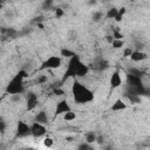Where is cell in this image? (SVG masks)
<instances>
[{"mask_svg":"<svg viewBox=\"0 0 150 150\" xmlns=\"http://www.w3.org/2000/svg\"><path fill=\"white\" fill-rule=\"evenodd\" d=\"M71 94L74 101L79 104H86L94 101V93L77 80H75L71 86Z\"/></svg>","mask_w":150,"mask_h":150,"instance_id":"cell-1","label":"cell"},{"mask_svg":"<svg viewBox=\"0 0 150 150\" xmlns=\"http://www.w3.org/2000/svg\"><path fill=\"white\" fill-rule=\"evenodd\" d=\"M26 77H27V71L25 69L19 70L8 82L6 87V93L9 95H21L22 93H25L23 81Z\"/></svg>","mask_w":150,"mask_h":150,"instance_id":"cell-2","label":"cell"},{"mask_svg":"<svg viewBox=\"0 0 150 150\" xmlns=\"http://www.w3.org/2000/svg\"><path fill=\"white\" fill-rule=\"evenodd\" d=\"M81 62L82 61L77 55H75L71 59H69L68 66H67V69H66V73H64V76H63L62 81H66L69 77H76V71H77V68L81 64Z\"/></svg>","mask_w":150,"mask_h":150,"instance_id":"cell-3","label":"cell"},{"mask_svg":"<svg viewBox=\"0 0 150 150\" xmlns=\"http://www.w3.org/2000/svg\"><path fill=\"white\" fill-rule=\"evenodd\" d=\"M62 64V57L61 56H56V55H52L49 56L47 60H45L40 67V70H45V69H57L60 68Z\"/></svg>","mask_w":150,"mask_h":150,"instance_id":"cell-4","label":"cell"},{"mask_svg":"<svg viewBox=\"0 0 150 150\" xmlns=\"http://www.w3.org/2000/svg\"><path fill=\"white\" fill-rule=\"evenodd\" d=\"M30 130H32V136L34 138H40V137H45L47 134V128L43 124H40L38 122H34L30 124Z\"/></svg>","mask_w":150,"mask_h":150,"instance_id":"cell-5","label":"cell"},{"mask_svg":"<svg viewBox=\"0 0 150 150\" xmlns=\"http://www.w3.org/2000/svg\"><path fill=\"white\" fill-rule=\"evenodd\" d=\"M25 97H26V109L28 111L34 110L38 107V103H39L38 95L35 93H33V91H27Z\"/></svg>","mask_w":150,"mask_h":150,"instance_id":"cell-6","label":"cell"},{"mask_svg":"<svg viewBox=\"0 0 150 150\" xmlns=\"http://www.w3.org/2000/svg\"><path fill=\"white\" fill-rule=\"evenodd\" d=\"M29 135H32L30 125H28L23 121H19L18 122V127H16V137L23 138V137H27Z\"/></svg>","mask_w":150,"mask_h":150,"instance_id":"cell-7","label":"cell"},{"mask_svg":"<svg viewBox=\"0 0 150 150\" xmlns=\"http://www.w3.org/2000/svg\"><path fill=\"white\" fill-rule=\"evenodd\" d=\"M122 82H123V81H122L121 71H120L118 69L114 70V71H112V74L110 75V81H109L111 89H116V88L121 87V86H122Z\"/></svg>","mask_w":150,"mask_h":150,"instance_id":"cell-8","label":"cell"},{"mask_svg":"<svg viewBox=\"0 0 150 150\" xmlns=\"http://www.w3.org/2000/svg\"><path fill=\"white\" fill-rule=\"evenodd\" d=\"M71 108L69 105V103L66 101V100H61L56 103V107H55V115H64L66 112L70 111Z\"/></svg>","mask_w":150,"mask_h":150,"instance_id":"cell-9","label":"cell"},{"mask_svg":"<svg viewBox=\"0 0 150 150\" xmlns=\"http://www.w3.org/2000/svg\"><path fill=\"white\" fill-rule=\"evenodd\" d=\"M34 122H38V123L43 124V125L48 124V123H49V117H48L47 111H45V110H40V111H38V112L35 114Z\"/></svg>","mask_w":150,"mask_h":150,"instance_id":"cell-10","label":"cell"},{"mask_svg":"<svg viewBox=\"0 0 150 150\" xmlns=\"http://www.w3.org/2000/svg\"><path fill=\"white\" fill-rule=\"evenodd\" d=\"M93 68H94L95 70H97V71H102V70H104V69L108 68V62H107V60L103 59V57H97V59L94 60Z\"/></svg>","mask_w":150,"mask_h":150,"instance_id":"cell-11","label":"cell"},{"mask_svg":"<svg viewBox=\"0 0 150 150\" xmlns=\"http://www.w3.org/2000/svg\"><path fill=\"white\" fill-rule=\"evenodd\" d=\"M130 59L134 62H142V61L148 59V54L144 53L143 50H134V53L131 54Z\"/></svg>","mask_w":150,"mask_h":150,"instance_id":"cell-12","label":"cell"},{"mask_svg":"<svg viewBox=\"0 0 150 150\" xmlns=\"http://www.w3.org/2000/svg\"><path fill=\"white\" fill-rule=\"evenodd\" d=\"M127 108H128L127 103H125L123 100L117 98V100L111 104L110 110H111V111H123V110H125Z\"/></svg>","mask_w":150,"mask_h":150,"instance_id":"cell-13","label":"cell"},{"mask_svg":"<svg viewBox=\"0 0 150 150\" xmlns=\"http://www.w3.org/2000/svg\"><path fill=\"white\" fill-rule=\"evenodd\" d=\"M88 73H89V67L87 64H84L83 62H81V64L79 66L77 71H76V77H84L86 75H88Z\"/></svg>","mask_w":150,"mask_h":150,"instance_id":"cell-14","label":"cell"},{"mask_svg":"<svg viewBox=\"0 0 150 150\" xmlns=\"http://www.w3.org/2000/svg\"><path fill=\"white\" fill-rule=\"evenodd\" d=\"M96 137H97V135L94 131H88L84 135V139H86L84 142H87L88 144H94V143H96Z\"/></svg>","mask_w":150,"mask_h":150,"instance_id":"cell-15","label":"cell"},{"mask_svg":"<svg viewBox=\"0 0 150 150\" xmlns=\"http://www.w3.org/2000/svg\"><path fill=\"white\" fill-rule=\"evenodd\" d=\"M125 97H127L131 103H135V104L141 103V101H142V97H141V96L135 95V94H131V93H129V91L125 93Z\"/></svg>","mask_w":150,"mask_h":150,"instance_id":"cell-16","label":"cell"},{"mask_svg":"<svg viewBox=\"0 0 150 150\" xmlns=\"http://www.w3.org/2000/svg\"><path fill=\"white\" fill-rule=\"evenodd\" d=\"M117 13H118V8H116V7H111V8H109V9L107 11V13H105V18H107V19H115L116 15H117Z\"/></svg>","mask_w":150,"mask_h":150,"instance_id":"cell-17","label":"cell"},{"mask_svg":"<svg viewBox=\"0 0 150 150\" xmlns=\"http://www.w3.org/2000/svg\"><path fill=\"white\" fill-rule=\"evenodd\" d=\"M62 118H63L66 122H71V121H74V120L76 118V112L73 111V110H70V111L66 112L64 115H62Z\"/></svg>","mask_w":150,"mask_h":150,"instance_id":"cell-18","label":"cell"},{"mask_svg":"<svg viewBox=\"0 0 150 150\" xmlns=\"http://www.w3.org/2000/svg\"><path fill=\"white\" fill-rule=\"evenodd\" d=\"M104 15H105V14H104L102 11H95V12L93 13L91 18H93V21H94V22H98V21H101V20L103 19Z\"/></svg>","mask_w":150,"mask_h":150,"instance_id":"cell-19","label":"cell"},{"mask_svg":"<svg viewBox=\"0 0 150 150\" xmlns=\"http://www.w3.org/2000/svg\"><path fill=\"white\" fill-rule=\"evenodd\" d=\"M42 144H43L45 148L49 149V148H52L54 145V139L52 137H49V136H45L43 139H42Z\"/></svg>","mask_w":150,"mask_h":150,"instance_id":"cell-20","label":"cell"},{"mask_svg":"<svg viewBox=\"0 0 150 150\" xmlns=\"http://www.w3.org/2000/svg\"><path fill=\"white\" fill-rule=\"evenodd\" d=\"M125 12H127L125 7H121V8H118V13H117V15H116V18H115L114 20H115L116 22H121V21L123 20V16H124Z\"/></svg>","mask_w":150,"mask_h":150,"instance_id":"cell-21","label":"cell"},{"mask_svg":"<svg viewBox=\"0 0 150 150\" xmlns=\"http://www.w3.org/2000/svg\"><path fill=\"white\" fill-rule=\"evenodd\" d=\"M128 74H130V75H132V76H136V77H142V70L138 69V68H136V67L129 68Z\"/></svg>","mask_w":150,"mask_h":150,"instance_id":"cell-22","label":"cell"},{"mask_svg":"<svg viewBox=\"0 0 150 150\" xmlns=\"http://www.w3.org/2000/svg\"><path fill=\"white\" fill-rule=\"evenodd\" d=\"M76 150H94V146H93V144H88L87 142H82L77 145Z\"/></svg>","mask_w":150,"mask_h":150,"instance_id":"cell-23","label":"cell"},{"mask_svg":"<svg viewBox=\"0 0 150 150\" xmlns=\"http://www.w3.org/2000/svg\"><path fill=\"white\" fill-rule=\"evenodd\" d=\"M76 54L74 53V52H71V50H69V49H67V48H62L61 49V56H63V57H69V59H71L73 56H75Z\"/></svg>","mask_w":150,"mask_h":150,"instance_id":"cell-24","label":"cell"},{"mask_svg":"<svg viewBox=\"0 0 150 150\" xmlns=\"http://www.w3.org/2000/svg\"><path fill=\"white\" fill-rule=\"evenodd\" d=\"M111 46H112L114 49L123 48V46H124V41H123V40H114L112 43H111Z\"/></svg>","mask_w":150,"mask_h":150,"instance_id":"cell-25","label":"cell"},{"mask_svg":"<svg viewBox=\"0 0 150 150\" xmlns=\"http://www.w3.org/2000/svg\"><path fill=\"white\" fill-rule=\"evenodd\" d=\"M132 53H134V48L132 47H125V48H123V56L124 57H130Z\"/></svg>","mask_w":150,"mask_h":150,"instance_id":"cell-26","label":"cell"},{"mask_svg":"<svg viewBox=\"0 0 150 150\" xmlns=\"http://www.w3.org/2000/svg\"><path fill=\"white\" fill-rule=\"evenodd\" d=\"M53 1H50V0H47V1H43L42 2V9H52V7H53Z\"/></svg>","mask_w":150,"mask_h":150,"instance_id":"cell-27","label":"cell"},{"mask_svg":"<svg viewBox=\"0 0 150 150\" xmlns=\"http://www.w3.org/2000/svg\"><path fill=\"white\" fill-rule=\"evenodd\" d=\"M36 82L39 84H43L47 82V75H39L38 79H36Z\"/></svg>","mask_w":150,"mask_h":150,"instance_id":"cell-28","label":"cell"},{"mask_svg":"<svg viewBox=\"0 0 150 150\" xmlns=\"http://www.w3.org/2000/svg\"><path fill=\"white\" fill-rule=\"evenodd\" d=\"M0 125H1V129H0V130H1V134H4V132L6 131V121H5L2 117H1V120H0Z\"/></svg>","mask_w":150,"mask_h":150,"instance_id":"cell-29","label":"cell"},{"mask_svg":"<svg viewBox=\"0 0 150 150\" xmlns=\"http://www.w3.org/2000/svg\"><path fill=\"white\" fill-rule=\"evenodd\" d=\"M63 14H64V12H63L62 8H56V9H55V15H56V18H61Z\"/></svg>","mask_w":150,"mask_h":150,"instance_id":"cell-30","label":"cell"},{"mask_svg":"<svg viewBox=\"0 0 150 150\" xmlns=\"http://www.w3.org/2000/svg\"><path fill=\"white\" fill-rule=\"evenodd\" d=\"M54 94H55L56 96H61V95L64 94V90L61 89V88H56V89H54Z\"/></svg>","mask_w":150,"mask_h":150,"instance_id":"cell-31","label":"cell"},{"mask_svg":"<svg viewBox=\"0 0 150 150\" xmlns=\"http://www.w3.org/2000/svg\"><path fill=\"white\" fill-rule=\"evenodd\" d=\"M11 100H12L13 102H20L21 95H11Z\"/></svg>","mask_w":150,"mask_h":150,"instance_id":"cell-32","label":"cell"},{"mask_svg":"<svg viewBox=\"0 0 150 150\" xmlns=\"http://www.w3.org/2000/svg\"><path fill=\"white\" fill-rule=\"evenodd\" d=\"M105 40H107V41H108V42L111 45V43H112V41H114L115 39L112 38V35H107V36H105Z\"/></svg>","mask_w":150,"mask_h":150,"instance_id":"cell-33","label":"cell"},{"mask_svg":"<svg viewBox=\"0 0 150 150\" xmlns=\"http://www.w3.org/2000/svg\"><path fill=\"white\" fill-rule=\"evenodd\" d=\"M103 139H104V138H103L102 136H97V137H96V143L102 144V143H103Z\"/></svg>","mask_w":150,"mask_h":150,"instance_id":"cell-34","label":"cell"},{"mask_svg":"<svg viewBox=\"0 0 150 150\" xmlns=\"http://www.w3.org/2000/svg\"><path fill=\"white\" fill-rule=\"evenodd\" d=\"M88 4H89L90 6H93V5H96V1H89Z\"/></svg>","mask_w":150,"mask_h":150,"instance_id":"cell-35","label":"cell"},{"mask_svg":"<svg viewBox=\"0 0 150 150\" xmlns=\"http://www.w3.org/2000/svg\"><path fill=\"white\" fill-rule=\"evenodd\" d=\"M104 150H115V149H112V148H110V146H108V148H105Z\"/></svg>","mask_w":150,"mask_h":150,"instance_id":"cell-36","label":"cell"}]
</instances>
